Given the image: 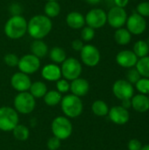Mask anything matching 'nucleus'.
Segmentation results:
<instances>
[{
	"mask_svg": "<svg viewBox=\"0 0 149 150\" xmlns=\"http://www.w3.org/2000/svg\"><path fill=\"white\" fill-rule=\"evenodd\" d=\"M53 27L50 18L39 14L27 22V33L34 40H42L49 34Z\"/></svg>",
	"mask_w": 149,
	"mask_h": 150,
	"instance_id": "f257e3e1",
	"label": "nucleus"
},
{
	"mask_svg": "<svg viewBox=\"0 0 149 150\" xmlns=\"http://www.w3.org/2000/svg\"><path fill=\"white\" fill-rule=\"evenodd\" d=\"M27 33V21L21 15H12L4 25V33L11 40L22 38Z\"/></svg>",
	"mask_w": 149,
	"mask_h": 150,
	"instance_id": "f03ea898",
	"label": "nucleus"
},
{
	"mask_svg": "<svg viewBox=\"0 0 149 150\" xmlns=\"http://www.w3.org/2000/svg\"><path fill=\"white\" fill-rule=\"evenodd\" d=\"M60 104L61 111L67 118H77L82 114L83 110V105L81 98L73 94L62 97Z\"/></svg>",
	"mask_w": 149,
	"mask_h": 150,
	"instance_id": "7ed1b4c3",
	"label": "nucleus"
},
{
	"mask_svg": "<svg viewBox=\"0 0 149 150\" xmlns=\"http://www.w3.org/2000/svg\"><path fill=\"white\" fill-rule=\"evenodd\" d=\"M51 129L54 136L61 141L68 139L73 132V126L67 117L59 116L54 119L51 124Z\"/></svg>",
	"mask_w": 149,
	"mask_h": 150,
	"instance_id": "20e7f679",
	"label": "nucleus"
},
{
	"mask_svg": "<svg viewBox=\"0 0 149 150\" xmlns=\"http://www.w3.org/2000/svg\"><path fill=\"white\" fill-rule=\"evenodd\" d=\"M18 112L10 106L0 107V130L4 132L12 131L18 124Z\"/></svg>",
	"mask_w": 149,
	"mask_h": 150,
	"instance_id": "39448f33",
	"label": "nucleus"
},
{
	"mask_svg": "<svg viewBox=\"0 0 149 150\" xmlns=\"http://www.w3.org/2000/svg\"><path fill=\"white\" fill-rule=\"evenodd\" d=\"M14 109L22 114L31 113L36 106L35 98L28 91L18 92L14 98Z\"/></svg>",
	"mask_w": 149,
	"mask_h": 150,
	"instance_id": "423d86ee",
	"label": "nucleus"
},
{
	"mask_svg": "<svg viewBox=\"0 0 149 150\" xmlns=\"http://www.w3.org/2000/svg\"><path fill=\"white\" fill-rule=\"evenodd\" d=\"M82 70V64L77 59L74 57L66 58V60L61 63V76L68 81H72L80 77Z\"/></svg>",
	"mask_w": 149,
	"mask_h": 150,
	"instance_id": "0eeeda50",
	"label": "nucleus"
},
{
	"mask_svg": "<svg viewBox=\"0 0 149 150\" xmlns=\"http://www.w3.org/2000/svg\"><path fill=\"white\" fill-rule=\"evenodd\" d=\"M107 22V13L100 8L91 9L85 16V23L93 29L103 27Z\"/></svg>",
	"mask_w": 149,
	"mask_h": 150,
	"instance_id": "6e6552de",
	"label": "nucleus"
},
{
	"mask_svg": "<svg viewBox=\"0 0 149 150\" xmlns=\"http://www.w3.org/2000/svg\"><path fill=\"white\" fill-rule=\"evenodd\" d=\"M18 67L20 72L27 75L33 74L40 68V59L32 54H25L19 59Z\"/></svg>",
	"mask_w": 149,
	"mask_h": 150,
	"instance_id": "1a4fd4ad",
	"label": "nucleus"
},
{
	"mask_svg": "<svg viewBox=\"0 0 149 150\" xmlns=\"http://www.w3.org/2000/svg\"><path fill=\"white\" fill-rule=\"evenodd\" d=\"M112 92L119 100L131 99L134 95V89L132 83L127 80H117L112 85Z\"/></svg>",
	"mask_w": 149,
	"mask_h": 150,
	"instance_id": "9d476101",
	"label": "nucleus"
},
{
	"mask_svg": "<svg viewBox=\"0 0 149 150\" xmlns=\"http://www.w3.org/2000/svg\"><path fill=\"white\" fill-rule=\"evenodd\" d=\"M80 54L83 63L88 67H95L100 62V52L97 47L93 45H84L80 51Z\"/></svg>",
	"mask_w": 149,
	"mask_h": 150,
	"instance_id": "9b49d317",
	"label": "nucleus"
},
{
	"mask_svg": "<svg viewBox=\"0 0 149 150\" xmlns=\"http://www.w3.org/2000/svg\"><path fill=\"white\" fill-rule=\"evenodd\" d=\"M127 19V13L122 7L115 6L107 12V23L113 28L123 27Z\"/></svg>",
	"mask_w": 149,
	"mask_h": 150,
	"instance_id": "f8f14e48",
	"label": "nucleus"
},
{
	"mask_svg": "<svg viewBox=\"0 0 149 150\" xmlns=\"http://www.w3.org/2000/svg\"><path fill=\"white\" fill-rule=\"evenodd\" d=\"M126 29L131 34L140 35L146 31L147 21L144 17L141 16L137 12H133L131 16L127 17L126 19Z\"/></svg>",
	"mask_w": 149,
	"mask_h": 150,
	"instance_id": "ddd939ff",
	"label": "nucleus"
},
{
	"mask_svg": "<svg viewBox=\"0 0 149 150\" xmlns=\"http://www.w3.org/2000/svg\"><path fill=\"white\" fill-rule=\"evenodd\" d=\"M109 119L116 125H125L130 120L129 111L122 105H115L109 109Z\"/></svg>",
	"mask_w": 149,
	"mask_h": 150,
	"instance_id": "4468645a",
	"label": "nucleus"
},
{
	"mask_svg": "<svg viewBox=\"0 0 149 150\" xmlns=\"http://www.w3.org/2000/svg\"><path fill=\"white\" fill-rule=\"evenodd\" d=\"M31 84H32V82H31L29 76L20 71L13 74L11 78V87L18 92L29 91Z\"/></svg>",
	"mask_w": 149,
	"mask_h": 150,
	"instance_id": "2eb2a0df",
	"label": "nucleus"
},
{
	"mask_svg": "<svg viewBox=\"0 0 149 150\" xmlns=\"http://www.w3.org/2000/svg\"><path fill=\"white\" fill-rule=\"evenodd\" d=\"M138 57L136 54L131 51V50H123L118 53L116 55V62L117 63L123 68L126 69H131L135 67L137 62H138Z\"/></svg>",
	"mask_w": 149,
	"mask_h": 150,
	"instance_id": "dca6fc26",
	"label": "nucleus"
},
{
	"mask_svg": "<svg viewBox=\"0 0 149 150\" xmlns=\"http://www.w3.org/2000/svg\"><path fill=\"white\" fill-rule=\"evenodd\" d=\"M69 91H71V93L75 96L79 98L83 97L87 95L90 91V83L86 79L78 77L71 81Z\"/></svg>",
	"mask_w": 149,
	"mask_h": 150,
	"instance_id": "f3484780",
	"label": "nucleus"
},
{
	"mask_svg": "<svg viewBox=\"0 0 149 150\" xmlns=\"http://www.w3.org/2000/svg\"><path fill=\"white\" fill-rule=\"evenodd\" d=\"M41 76L45 80L50 82H56L62 76L61 68L55 63L45 65L41 69Z\"/></svg>",
	"mask_w": 149,
	"mask_h": 150,
	"instance_id": "a211bd4d",
	"label": "nucleus"
},
{
	"mask_svg": "<svg viewBox=\"0 0 149 150\" xmlns=\"http://www.w3.org/2000/svg\"><path fill=\"white\" fill-rule=\"evenodd\" d=\"M132 107L138 112H146L149 110V98L147 95L137 94L133 95L131 98Z\"/></svg>",
	"mask_w": 149,
	"mask_h": 150,
	"instance_id": "6ab92c4d",
	"label": "nucleus"
},
{
	"mask_svg": "<svg viewBox=\"0 0 149 150\" xmlns=\"http://www.w3.org/2000/svg\"><path fill=\"white\" fill-rule=\"evenodd\" d=\"M67 25L74 29H82L85 25V17L78 11H71L66 17Z\"/></svg>",
	"mask_w": 149,
	"mask_h": 150,
	"instance_id": "aec40b11",
	"label": "nucleus"
},
{
	"mask_svg": "<svg viewBox=\"0 0 149 150\" xmlns=\"http://www.w3.org/2000/svg\"><path fill=\"white\" fill-rule=\"evenodd\" d=\"M31 52L33 55L41 59L48 54V47L42 40H34L31 46Z\"/></svg>",
	"mask_w": 149,
	"mask_h": 150,
	"instance_id": "412c9836",
	"label": "nucleus"
},
{
	"mask_svg": "<svg viewBox=\"0 0 149 150\" xmlns=\"http://www.w3.org/2000/svg\"><path fill=\"white\" fill-rule=\"evenodd\" d=\"M114 40L117 44L120 46H126L130 43L132 40V34L126 28H118L114 33Z\"/></svg>",
	"mask_w": 149,
	"mask_h": 150,
	"instance_id": "4be33fe9",
	"label": "nucleus"
},
{
	"mask_svg": "<svg viewBox=\"0 0 149 150\" xmlns=\"http://www.w3.org/2000/svg\"><path fill=\"white\" fill-rule=\"evenodd\" d=\"M29 91L34 98H41L45 96L47 91V87L45 83L40 81H36L32 83Z\"/></svg>",
	"mask_w": 149,
	"mask_h": 150,
	"instance_id": "5701e85b",
	"label": "nucleus"
},
{
	"mask_svg": "<svg viewBox=\"0 0 149 150\" xmlns=\"http://www.w3.org/2000/svg\"><path fill=\"white\" fill-rule=\"evenodd\" d=\"M49 58L55 64L62 63L67 58L66 52L61 47H54L49 51Z\"/></svg>",
	"mask_w": 149,
	"mask_h": 150,
	"instance_id": "b1692460",
	"label": "nucleus"
},
{
	"mask_svg": "<svg viewBox=\"0 0 149 150\" xmlns=\"http://www.w3.org/2000/svg\"><path fill=\"white\" fill-rule=\"evenodd\" d=\"M43 98L47 105L55 106L61 103L62 96H61V93H60L58 91H47Z\"/></svg>",
	"mask_w": 149,
	"mask_h": 150,
	"instance_id": "393cba45",
	"label": "nucleus"
},
{
	"mask_svg": "<svg viewBox=\"0 0 149 150\" xmlns=\"http://www.w3.org/2000/svg\"><path fill=\"white\" fill-rule=\"evenodd\" d=\"M91 110H92V112L98 117H105L108 115V112H109V107L105 101L100 100V99L93 102L91 105Z\"/></svg>",
	"mask_w": 149,
	"mask_h": 150,
	"instance_id": "a878e982",
	"label": "nucleus"
},
{
	"mask_svg": "<svg viewBox=\"0 0 149 150\" xmlns=\"http://www.w3.org/2000/svg\"><path fill=\"white\" fill-rule=\"evenodd\" d=\"M45 15L48 18H55L61 12V6L57 1H47L44 7Z\"/></svg>",
	"mask_w": 149,
	"mask_h": 150,
	"instance_id": "bb28decb",
	"label": "nucleus"
},
{
	"mask_svg": "<svg viewBox=\"0 0 149 150\" xmlns=\"http://www.w3.org/2000/svg\"><path fill=\"white\" fill-rule=\"evenodd\" d=\"M136 69L140 73L142 77L149 78V56H144L142 58H139L138 62L135 65Z\"/></svg>",
	"mask_w": 149,
	"mask_h": 150,
	"instance_id": "cd10ccee",
	"label": "nucleus"
},
{
	"mask_svg": "<svg viewBox=\"0 0 149 150\" xmlns=\"http://www.w3.org/2000/svg\"><path fill=\"white\" fill-rule=\"evenodd\" d=\"M11 132L13 134L14 138L18 141H20V142L26 141L30 135V132H29L28 127H26L24 125H19V124H18L13 128V130Z\"/></svg>",
	"mask_w": 149,
	"mask_h": 150,
	"instance_id": "c85d7f7f",
	"label": "nucleus"
},
{
	"mask_svg": "<svg viewBox=\"0 0 149 150\" xmlns=\"http://www.w3.org/2000/svg\"><path fill=\"white\" fill-rule=\"evenodd\" d=\"M138 58H142L144 56H147L149 53V47L148 42L145 40H138L133 45V51Z\"/></svg>",
	"mask_w": 149,
	"mask_h": 150,
	"instance_id": "c756f323",
	"label": "nucleus"
},
{
	"mask_svg": "<svg viewBox=\"0 0 149 150\" xmlns=\"http://www.w3.org/2000/svg\"><path fill=\"white\" fill-rule=\"evenodd\" d=\"M135 88L141 94L149 95V78L141 77L135 83Z\"/></svg>",
	"mask_w": 149,
	"mask_h": 150,
	"instance_id": "7c9ffc66",
	"label": "nucleus"
},
{
	"mask_svg": "<svg viewBox=\"0 0 149 150\" xmlns=\"http://www.w3.org/2000/svg\"><path fill=\"white\" fill-rule=\"evenodd\" d=\"M95 37V29L90 26H83L81 31V38L83 41H90Z\"/></svg>",
	"mask_w": 149,
	"mask_h": 150,
	"instance_id": "2f4dec72",
	"label": "nucleus"
},
{
	"mask_svg": "<svg viewBox=\"0 0 149 150\" xmlns=\"http://www.w3.org/2000/svg\"><path fill=\"white\" fill-rule=\"evenodd\" d=\"M126 77H127V81L130 83L135 84L141 78V76L140 75L136 68H131L126 74Z\"/></svg>",
	"mask_w": 149,
	"mask_h": 150,
	"instance_id": "473e14b6",
	"label": "nucleus"
},
{
	"mask_svg": "<svg viewBox=\"0 0 149 150\" xmlns=\"http://www.w3.org/2000/svg\"><path fill=\"white\" fill-rule=\"evenodd\" d=\"M18 61H19V58L15 54H12V53L5 54L4 57V63L9 67H16V66H18Z\"/></svg>",
	"mask_w": 149,
	"mask_h": 150,
	"instance_id": "72a5a7b5",
	"label": "nucleus"
},
{
	"mask_svg": "<svg viewBox=\"0 0 149 150\" xmlns=\"http://www.w3.org/2000/svg\"><path fill=\"white\" fill-rule=\"evenodd\" d=\"M56 89L60 93H67L70 90V83L66 79H59L56 81Z\"/></svg>",
	"mask_w": 149,
	"mask_h": 150,
	"instance_id": "f704fd0d",
	"label": "nucleus"
},
{
	"mask_svg": "<svg viewBox=\"0 0 149 150\" xmlns=\"http://www.w3.org/2000/svg\"><path fill=\"white\" fill-rule=\"evenodd\" d=\"M137 13L146 18L149 17V2H141L136 7Z\"/></svg>",
	"mask_w": 149,
	"mask_h": 150,
	"instance_id": "c9c22d12",
	"label": "nucleus"
},
{
	"mask_svg": "<svg viewBox=\"0 0 149 150\" xmlns=\"http://www.w3.org/2000/svg\"><path fill=\"white\" fill-rule=\"evenodd\" d=\"M47 147L48 150H58L61 147V140L55 136H53L48 139L47 142Z\"/></svg>",
	"mask_w": 149,
	"mask_h": 150,
	"instance_id": "e433bc0d",
	"label": "nucleus"
},
{
	"mask_svg": "<svg viewBox=\"0 0 149 150\" xmlns=\"http://www.w3.org/2000/svg\"><path fill=\"white\" fill-rule=\"evenodd\" d=\"M142 148V143L137 139H132L127 144L128 150H141Z\"/></svg>",
	"mask_w": 149,
	"mask_h": 150,
	"instance_id": "4c0bfd02",
	"label": "nucleus"
},
{
	"mask_svg": "<svg viewBox=\"0 0 149 150\" xmlns=\"http://www.w3.org/2000/svg\"><path fill=\"white\" fill-rule=\"evenodd\" d=\"M83 46H84L83 41L82 40H78V39L74 40L72 41V43H71L72 48H73L75 51H76V52H80V51L83 49Z\"/></svg>",
	"mask_w": 149,
	"mask_h": 150,
	"instance_id": "58836bf2",
	"label": "nucleus"
},
{
	"mask_svg": "<svg viewBox=\"0 0 149 150\" xmlns=\"http://www.w3.org/2000/svg\"><path fill=\"white\" fill-rule=\"evenodd\" d=\"M114 3H115L116 6L125 8V7L128 4L129 0H114Z\"/></svg>",
	"mask_w": 149,
	"mask_h": 150,
	"instance_id": "ea45409f",
	"label": "nucleus"
},
{
	"mask_svg": "<svg viewBox=\"0 0 149 150\" xmlns=\"http://www.w3.org/2000/svg\"><path fill=\"white\" fill-rule=\"evenodd\" d=\"M122 106L126 109H129L130 107H132V104H131V99H125L122 100Z\"/></svg>",
	"mask_w": 149,
	"mask_h": 150,
	"instance_id": "a19ab883",
	"label": "nucleus"
},
{
	"mask_svg": "<svg viewBox=\"0 0 149 150\" xmlns=\"http://www.w3.org/2000/svg\"><path fill=\"white\" fill-rule=\"evenodd\" d=\"M88 4H97L98 3H100V1L101 0H85Z\"/></svg>",
	"mask_w": 149,
	"mask_h": 150,
	"instance_id": "79ce46f5",
	"label": "nucleus"
},
{
	"mask_svg": "<svg viewBox=\"0 0 149 150\" xmlns=\"http://www.w3.org/2000/svg\"><path fill=\"white\" fill-rule=\"evenodd\" d=\"M141 150H149V144H147L145 146H142V148H141Z\"/></svg>",
	"mask_w": 149,
	"mask_h": 150,
	"instance_id": "37998d69",
	"label": "nucleus"
},
{
	"mask_svg": "<svg viewBox=\"0 0 149 150\" xmlns=\"http://www.w3.org/2000/svg\"><path fill=\"white\" fill-rule=\"evenodd\" d=\"M47 1H57V0H47Z\"/></svg>",
	"mask_w": 149,
	"mask_h": 150,
	"instance_id": "c03bdc74",
	"label": "nucleus"
},
{
	"mask_svg": "<svg viewBox=\"0 0 149 150\" xmlns=\"http://www.w3.org/2000/svg\"><path fill=\"white\" fill-rule=\"evenodd\" d=\"M148 47H149V38H148Z\"/></svg>",
	"mask_w": 149,
	"mask_h": 150,
	"instance_id": "a18cd8bd",
	"label": "nucleus"
},
{
	"mask_svg": "<svg viewBox=\"0 0 149 150\" xmlns=\"http://www.w3.org/2000/svg\"><path fill=\"white\" fill-rule=\"evenodd\" d=\"M148 98H149V95H148Z\"/></svg>",
	"mask_w": 149,
	"mask_h": 150,
	"instance_id": "49530a36",
	"label": "nucleus"
}]
</instances>
